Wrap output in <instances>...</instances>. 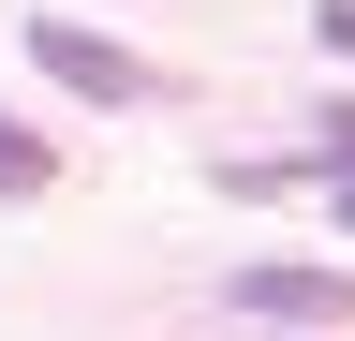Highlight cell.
<instances>
[{
  "label": "cell",
  "mask_w": 355,
  "mask_h": 341,
  "mask_svg": "<svg viewBox=\"0 0 355 341\" xmlns=\"http://www.w3.org/2000/svg\"><path fill=\"white\" fill-rule=\"evenodd\" d=\"M30 60L60 74L74 104H148V60H133V45H104V30H74V15H30Z\"/></svg>",
  "instance_id": "cell-1"
},
{
  "label": "cell",
  "mask_w": 355,
  "mask_h": 341,
  "mask_svg": "<svg viewBox=\"0 0 355 341\" xmlns=\"http://www.w3.org/2000/svg\"><path fill=\"white\" fill-rule=\"evenodd\" d=\"M237 312L252 326H355V282L340 267H237Z\"/></svg>",
  "instance_id": "cell-2"
},
{
  "label": "cell",
  "mask_w": 355,
  "mask_h": 341,
  "mask_svg": "<svg viewBox=\"0 0 355 341\" xmlns=\"http://www.w3.org/2000/svg\"><path fill=\"white\" fill-rule=\"evenodd\" d=\"M44 178H60V149H44L30 119H0V193H44Z\"/></svg>",
  "instance_id": "cell-3"
},
{
  "label": "cell",
  "mask_w": 355,
  "mask_h": 341,
  "mask_svg": "<svg viewBox=\"0 0 355 341\" xmlns=\"http://www.w3.org/2000/svg\"><path fill=\"white\" fill-rule=\"evenodd\" d=\"M340 223H355V163H340Z\"/></svg>",
  "instance_id": "cell-4"
}]
</instances>
